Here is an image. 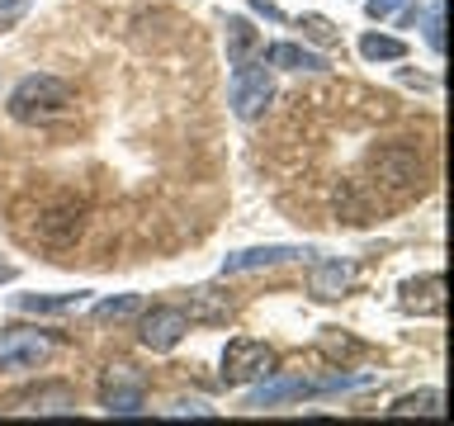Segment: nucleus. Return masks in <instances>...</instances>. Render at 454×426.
Returning a JSON list of instances; mask_svg holds the SVG:
<instances>
[{
  "mask_svg": "<svg viewBox=\"0 0 454 426\" xmlns=\"http://www.w3.org/2000/svg\"><path fill=\"white\" fill-rule=\"evenodd\" d=\"M76 114V91L67 81L48 76V71H34L10 91V119L28 123V128H52Z\"/></svg>",
  "mask_w": 454,
  "mask_h": 426,
  "instance_id": "obj_1",
  "label": "nucleus"
},
{
  "mask_svg": "<svg viewBox=\"0 0 454 426\" xmlns=\"http://www.w3.org/2000/svg\"><path fill=\"white\" fill-rule=\"evenodd\" d=\"M81 233H85V199L67 194V190L43 194L38 218H34V227H28V237H34L38 247L62 251V247H71V241H76Z\"/></svg>",
  "mask_w": 454,
  "mask_h": 426,
  "instance_id": "obj_2",
  "label": "nucleus"
},
{
  "mask_svg": "<svg viewBox=\"0 0 454 426\" xmlns=\"http://www.w3.org/2000/svg\"><path fill=\"white\" fill-rule=\"evenodd\" d=\"M270 95H275V81H270L265 57H251V62L232 67V114L237 119H261Z\"/></svg>",
  "mask_w": 454,
  "mask_h": 426,
  "instance_id": "obj_3",
  "label": "nucleus"
},
{
  "mask_svg": "<svg viewBox=\"0 0 454 426\" xmlns=\"http://www.w3.org/2000/svg\"><path fill=\"white\" fill-rule=\"evenodd\" d=\"M57 355V336L38 327H5L0 332V369H34Z\"/></svg>",
  "mask_w": 454,
  "mask_h": 426,
  "instance_id": "obj_4",
  "label": "nucleus"
},
{
  "mask_svg": "<svg viewBox=\"0 0 454 426\" xmlns=\"http://www.w3.org/2000/svg\"><path fill=\"white\" fill-rule=\"evenodd\" d=\"M265 375H275V351H270L265 341H251V336L227 341V351H223V383H255Z\"/></svg>",
  "mask_w": 454,
  "mask_h": 426,
  "instance_id": "obj_5",
  "label": "nucleus"
},
{
  "mask_svg": "<svg viewBox=\"0 0 454 426\" xmlns=\"http://www.w3.org/2000/svg\"><path fill=\"white\" fill-rule=\"evenodd\" d=\"M99 403H105L109 417H137L142 403H147V379L133 375L128 365H114L99 379Z\"/></svg>",
  "mask_w": 454,
  "mask_h": 426,
  "instance_id": "obj_6",
  "label": "nucleus"
},
{
  "mask_svg": "<svg viewBox=\"0 0 454 426\" xmlns=\"http://www.w3.org/2000/svg\"><path fill=\"white\" fill-rule=\"evenodd\" d=\"M137 318H142L137 336L147 351H170V346H180L184 332H190V312L184 308H142Z\"/></svg>",
  "mask_w": 454,
  "mask_h": 426,
  "instance_id": "obj_7",
  "label": "nucleus"
},
{
  "mask_svg": "<svg viewBox=\"0 0 454 426\" xmlns=\"http://www.w3.org/2000/svg\"><path fill=\"white\" fill-rule=\"evenodd\" d=\"M374 176L393 190H411L421 185V156L411 147H379L374 152Z\"/></svg>",
  "mask_w": 454,
  "mask_h": 426,
  "instance_id": "obj_8",
  "label": "nucleus"
},
{
  "mask_svg": "<svg viewBox=\"0 0 454 426\" xmlns=\"http://www.w3.org/2000/svg\"><path fill=\"white\" fill-rule=\"evenodd\" d=\"M312 256L308 247H251V251H232L223 261V275H251V270H270V265H284V261H303Z\"/></svg>",
  "mask_w": 454,
  "mask_h": 426,
  "instance_id": "obj_9",
  "label": "nucleus"
},
{
  "mask_svg": "<svg viewBox=\"0 0 454 426\" xmlns=\"http://www.w3.org/2000/svg\"><path fill=\"white\" fill-rule=\"evenodd\" d=\"M403 312H417V318H435L445 312V275H421L403 284Z\"/></svg>",
  "mask_w": 454,
  "mask_h": 426,
  "instance_id": "obj_10",
  "label": "nucleus"
},
{
  "mask_svg": "<svg viewBox=\"0 0 454 426\" xmlns=\"http://www.w3.org/2000/svg\"><path fill=\"white\" fill-rule=\"evenodd\" d=\"M355 280H360V270L350 261H317L312 265V280H308V294L312 298H340Z\"/></svg>",
  "mask_w": 454,
  "mask_h": 426,
  "instance_id": "obj_11",
  "label": "nucleus"
},
{
  "mask_svg": "<svg viewBox=\"0 0 454 426\" xmlns=\"http://www.w3.org/2000/svg\"><path fill=\"white\" fill-rule=\"evenodd\" d=\"M289 398H312V379H303V375H275L270 383H261V389H251L247 407H279V403H289Z\"/></svg>",
  "mask_w": 454,
  "mask_h": 426,
  "instance_id": "obj_12",
  "label": "nucleus"
},
{
  "mask_svg": "<svg viewBox=\"0 0 454 426\" xmlns=\"http://www.w3.org/2000/svg\"><path fill=\"white\" fill-rule=\"evenodd\" d=\"M14 407H24V412H76V393H71L67 383H43V389L14 398Z\"/></svg>",
  "mask_w": 454,
  "mask_h": 426,
  "instance_id": "obj_13",
  "label": "nucleus"
},
{
  "mask_svg": "<svg viewBox=\"0 0 454 426\" xmlns=\"http://www.w3.org/2000/svg\"><path fill=\"white\" fill-rule=\"evenodd\" d=\"M388 417H426V422H440L445 417V393L440 389H421V393H407L388 407Z\"/></svg>",
  "mask_w": 454,
  "mask_h": 426,
  "instance_id": "obj_14",
  "label": "nucleus"
},
{
  "mask_svg": "<svg viewBox=\"0 0 454 426\" xmlns=\"http://www.w3.org/2000/svg\"><path fill=\"white\" fill-rule=\"evenodd\" d=\"M255 52H261V34L251 28V20L232 14V20H227V62L241 67V62H251Z\"/></svg>",
  "mask_w": 454,
  "mask_h": 426,
  "instance_id": "obj_15",
  "label": "nucleus"
},
{
  "mask_svg": "<svg viewBox=\"0 0 454 426\" xmlns=\"http://www.w3.org/2000/svg\"><path fill=\"white\" fill-rule=\"evenodd\" d=\"M265 62L270 67H284V71H326V57L298 48V43H275V48L265 52Z\"/></svg>",
  "mask_w": 454,
  "mask_h": 426,
  "instance_id": "obj_16",
  "label": "nucleus"
},
{
  "mask_svg": "<svg viewBox=\"0 0 454 426\" xmlns=\"http://www.w3.org/2000/svg\"><path fill=\"white\" fill-rule=\"evenodd\" d=\"M85 298H90L85 289L81 294H20L14 308H24V312H76Z\"/></svg>",
  "mask_w": 454,
  "mask_h": 426,
  "instance_id": "obj_17",
  "label": "nucleus"
},
{
  "mask_svg": "<svg viewBox=\"0 0 454 426\" xmlns=\"http://www.w3.org/2000/svg\"><path fill=\"white\" fill-rule=\"evenodd\" d=\"M360 57H364V62H403L407 43L393 38V34H364L360 38Z\"/></svg>",
  "mask_w": 454,
  "mask_h": 426,
  "instance_id": "obj_18",
  "label": "nucleus"
},
{
  "mask_svg": "<svg viewBox=\"0 0 454 426\" xmlns=\"http://www.w3.org/2000/svg\"><path fill=\"white\" fill-rule=\"evenodd\" d=\"M190 298H194L190 322H194V318H199V322H227V312H232V304H227V294H218V289H194Z\"/></svg>",
  "mask_w": 454,
  "mask_h": 426,
  "instance_id": "obj_19",
  "label": "nucleus"
},
{
  "mask_svg": "<svg viewBox=\"0 0 454 426\" xmlns=\"http://www.w3.org/2000/svg\"><path fill=\"white\" fill-rule=\"evenodd\" d=\"M147 308L137 294H119V298H105V304H95V322H128L137 318V312Z\"/></svg>",
  "mask_w": 454,
  "mask_h": 426,
  "instance_id": "obj_20",
  "label": "nucleus"
},
{
  "mask_svg": "<svg viewBox=\"0 0 454 426\" xmlns=\"http://www.w3.org/2000/svg\"><path fill=\"white\" fill-rule=\"evenodd\" d=\"M421 28H426V43H431V52H445V5H426L421 14Z\"/></svg>",
  "mask_w": 454,
  "mask_h": 426,
  "instance_id": "obj_21",
  "label": "nucleus"
},
{
  "mask_svg": "<svg viewBox=\"0 0 454 426\" xmlns=\"http://www.w3.org/2000/svg\"><path fill=\"white\" fill-rule=\"evenodd\" d=\"M374 375H326L312 383V393H350V389H369Z\"/></svg>",
  "mask_w": 454,
  "mask_h": 426,
  "instance_id": "obj_22",
  "label": "nucleus"
},
{
  "mask_svg": "<svg viewBox=\"0 0 454 426\" xmlns=\"http://www.w3.org/2000/svg\"><path fill=\"white\" fill-rule=\"evenodd\" d=\"M298 28H303L308 38H317V43H336V28L322 20V14H303V20H298Z\"/></svg>",
  "mask_w": 454,
  "mask_h": 426,
  "instance_id": "obj_23",
  "label": "nucleus"
},
{
  "mask_svg": "<svg viewBox=\"0 0 454 426\" xmlns=\"http://www.w3.org/2000/svg\"><path fill=\"white\" fill-rule=\"evenodd\" d=\"M28 5H34V0H0V28H14L28 14Z\"/></svg>",
  "mask_w": 454,
  "mask_h": 426,
  "instance_id": "obj_24",
  "label": "nucleus"
},
{
  "mask_svg": "<svg viewBox=\"0 0 454 426\" xmlns=\"http://www.w3.org/2000/svg\"><path fill=\"white\" fill-rule=\"evenodd\" d=\"M403 5H407V0H364V14H369V20H393Z\"/></svg>",
  "mask_w": 454,
  "mask_h": 426,
  "instance_id": "obj_25",
  "label": "nucleus"
},
{
  "mask_svg": "<svg viewBox=\"0 0 454 426\" xmlns=\"http://www.w3.org/2000/svg\"><path fill=\"white\" fill-rule=\"evenodd\" d=\"M170 412H176V417H213V412H208L204 403H176Z\"/></svg>",
  "mask_w": 454,
  "mask_h": 426,
  "instance_id": "obj_26",
  "label": "nucleus"
},
{
  "mask_svg": "<svg viewBox=\"0 0 454 426\" xmlns=\"http://www.w3.org/2000/svg\"><path fill=\"white\" fill-rule=\"evenodd\" d=\"M251 5H255V10H261V14H265V20H284V14H279V5H275V0H251Z\"/></svg>",
  "mask_w": 454,
  "mask_h": 426,
  "instance_id": "obj_27",
  "label": "nucleus"
}]
</instances>
